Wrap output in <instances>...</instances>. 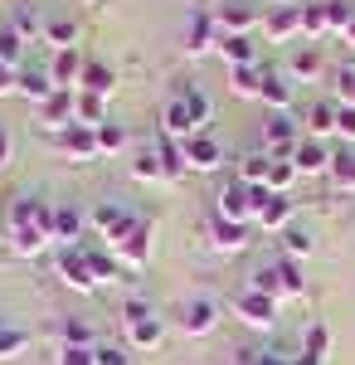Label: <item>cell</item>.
Returning <instances> with one entry per match:
<instances>
[{"label":"cell","mask_w":355,"mask_h":365,"mask_svg":"<svg viewBox=\"0 0 355 365\" xmlns=\"http://www.w3.org/2000/svg\"><path fill=\"white\" fill-rule=\"evenodd\" d=\"M219 25H215V15L210 10H190V25H185V54L195 58H205V54H219Z\"/></svg>","instance_id":"7"},{"label":"cell","mask_w":355,"mask_h":365,"mask_svg":"<svg viewBox=\"0 0 355 365\" xmlns=\"http://www.w3.org/2000/svg\"><path fill=\"white\" fill-rule=\"evenodd\" d=\"M263 34H268L273 44H292L302 34V5H273V10L263 15Z\"/></svg>","instance_id":"15"},{"label":"cell","mask_w":355,"mask_h":365,"mask_svg":"<svg viewBox=\"0 0 355 365\" xmlns=\"http://www.w3.org/2000/svg\"><path fill=\"white\" fill-rule=\"evenodd\" d=\"M58 365H98L93 351H78V346H58Z\"/></svg>","instance_id":"50"},{"label":"cell","mask_w":355,"mask_h":365,"mask_svg":"<svg viewBox=\"0 0 355 365\" xmlns=\"http://www.w3.org/2000/svg\"><path fill=\"white\" fill-rule=\"evenodd\" d=\"M248 239H253V225H234V220L210 215V244H215V253H244Z\"/></svg>","instance_id":"17"},{"label":"cell","mask_w":355,"mask_h":365,"mask_svg":"<svg viewBox=\"0 0 355 365\" xmlns=\"http://www.w3.org/2000/svg\"><path fill=\"white\" fill-rule=\"evenodd\" d=\"M180 151H185V170H195V175H210V170L224 166V146H219L210 132H200V137L180 141Z\"/></svg>","instance_id":"9"},{"label":"cell","mask_w":355,"mask_h":365,"mask_svg":"<svg viewBox=\"0 0 355 365\" xmlns=\"http://www.w3.org/2000/svg\"><path fill=\"white\" fill-rule=\"evenodd\" d=\"M93 361L98 365H132V346H108V341H98V346H93Z\"/></svg>","instance_id":"48"},{"label":"cell","mask_w":355,"mask_h":365,"mask_svg":"<svg viewBox=\"0 0 355 365\" xmlns=\"http://www.w3.org/2000/svg\"><path fill=\"white\" fill-rule=\"evenodd\" d=\"M248 292H263V297H277L282 302V287H277V263H263L248 273Z\"/></svg>","instance_id":"42"},{"label":"cell","mask_w":355,"mask_h":365,"mask_svg":"<svg viewBox=\"0 0 355 365\" xmlns=\"http://www.w3.org/2000/svg\"><path fill=\"white\" fill-rule=\"evenodd\" d=\"M302 34H307V39H321V34H331V29H326V0L302 5Z\"/></svg>","instance_id":"44"},{"label":"cell","mask_w":355,"mask_h":365,"mask_svg":"<svg viewBox=\"0 0 355 365\" xmlns=\"http://www.w3.org/2000/svg\"><path fill=\"white\" fill-rule=\"evenodd\" d=\"M54 268H58V282H63V287H73V292H83V297L98 292V278H93V263H88V249H83V244L58 249Z\"/></svg>","instance_id":"3"},{"label":"cell","mask_w":355,"mask_h":365,"mask_svg":"<svg viewBox=\"0 0 355 365\" xmlns=\"http://www.w3.org/2000/svg\"><path fill=\"white\" fill-rule=\"evenodd\" d=\"M10 93H15V68L0 63V98H10Z\"/></svg>","instance_id":"53"},{"label":"cell","mask_w":355,"mask_h":365,"mask_svg":"<svg viewBox=\"0 0 355 365\" xmlns=\"http://www.w3.org/2000/svg\"><path fill=\"white\" fill-rule=\"evenodd\" d=\"M297 220V200L292 195H273V190H258V215H253V229H268V234H282V229Z\"/></svg>","instance_id":"6"},{"label":"cell","mask_w":355,"mask_h":365,"mask_svg":"<svg viewBox=\"0 0 355 365\" xmlns=\"http://www.w3.org/2000/svg\"><path fill=\"white\" fill-rule=\"evenodd\" d=\"M331 180H336L341 190H355V151L351 146H341V151L331 156Z\"/></svg>","instance_id":"43"},{"label":"cell","mask_w":355,"mask_h":365,"mask_svg":"<svg viewBox=\"0 0 355 365\" xmlns=\"http://www.w3.org/2000/svg\"><path fill=\"white\" fill-rule=\"evenodd\" d=\"M180 331L185 336H215L219 331V302L215 297H190L180 307Z\"/></svg>","instance_id":"8"},{"label":"cell","mask_w":355,"mask_h":365,"mask_svg":"<svg viewBox=\"0 0 355 365\" xmlns=\"http://www.w3.org/2000/svg\"><path fill=\"white\" fill-rule=\"evenodd\" d=\"M0 63L15 68V73H20V63H25V39H20L10 25H0Z\"/></svg>","instance_id":"40"},{"label":"cell","mask_w":355,"mask_h":365,"mask_svg":"<svg viewBox=\"0 0 355 365\" xmlns=\"http://www.w3.org/2000/svg\"><path fill=\"white\" fill-rule=\"evenodd\" d=\"M54 146L68 156V161H103V151H98V132H93V127H83V122L63 127V132L54 137Z\"/></svg>","instance_id":"10"},{"label":"cell","mask_w":355,"mask_h":365,"mask_svg":"<svg viewBox=\"0 0 355 365\" xmlns=\"http://www.w3.org/2000/svg\"><path fill=\"white\" fill-rule=\"evenodd\" d=\"M132 175H137L141 185H161V180H165V161H161V146H156V141L137 151V161H132Z\"/></svg>","instance_id":"28"},{"label":"cell","mask_w":355,"mask_h":365,"mask_svg":"<svg viewBox=\"0 0 355 365\" xmlns=\"http://www.w3.org/2000/svg\"><path fill=\"white\" fill-rule=\"evenodd\" d=\"M277 307H282L277 297L248 292V287L239 292V297H234V317H239L244 327H253V331H273V327H277Z\"/></svg>","instance_id":"5"},{"label":"cell","mask_w":355,"mask_h":365,"mask_svg":"<svg viewBox=\"0 0 355 365\" xmlns=\"http://www.w3.org/2000/svg\"><path fill=\"white\" fill-rule=\"evenodd\" d=\"M83 63H88V58H83L78 49H58V54L49 58V78H54V88H68V93H78V83H83Z\"/></svg>","instance_id":"19"},{"label":"cell","mask_w":355,"mask_h":365,"mask_svg":"<svg viewBox=\"0 0 355 365\" xmlns=\"http://www.w3.org/2000/svg\"><path fill=\"white\" fill-rule=\"evenodd\" d=\"M44 44H54V54L58 49H78V20H44Z\"/></svg>","instance_id":"34"},{"label":"cell","mask_w":355,"mask_h":365,"mask_svg":"<svg viewBox=\"0 0 355 365\" xmlns=\"http://www.w3.org/2000/svg\"><path fill=\"white\" fill-rule=\"evenodd\" d=\"M73 122H83V127H103V122H112V117H108V98H98V93H78Z\"/></svg>","instance_id":"35"},{"label":"cell","mask_w":355,"mask_h":365,"mask_svg":"<svg viewBox=\"0 0 355 365\" xmlns=\"http://www.w3.org/2000/svg\"><path fill=\"white\" fill-rule=\"evenodd\" d=\"M10 161H15V137H10V132L0 127V170L10 166Z\"/></svg>","instance_id":"52"},{"label":"cell","mask_w":355,"mask_h":365,"mask_svg":"<svg viewBox=\"0 0 355 365\" xmlns=\"http://www.w3.org/2000/svg\"><path fill=\"white\" fill-rule=\"evenodd\" d=\"M112 253H117V263H122V268L141 273V268L151 263V220H141V225L132 229V234H127V239H122Z\"/></svg>","instance_id":"14"},{"label":"cell","mask_w":355,"mask_h":365,"mask_svg":"<svg viewBox=\"0 0 355 365\" xmlns=\"http://www.w3.org/2000/svg\"><path fill=\"white\" fill-rule=\"evenodd\" d=\"M258 356H263V351H239V356H234V365H258Z\"/></svg>","instance_id":"54"},{"label":"cell","mask_w":355,"mask_h":365,"mask_svg":"<svg viewBox=\"0 0 355 365\" xmlns=\"http://www.w3.org/2000/svg\"><path fill=\"white\" fill-rule=\"evenodd\" d=\"M331 151L326 141H317V137H302L297 141V151H292V166H297V175H331Z\"/></svg>","instance_id":"16"},{"label":"cell","mask_w":355,"mask_h":365,"mask_svg":"<svg viewBox=\"0 0 355 365\" xmlns=\"http://www.w3.org/2000/svg\"><path fill=\"white\" fill-rule=\"evenodd\" d=\"M346 39H351V49H355V25H351V34H346Z\"/></svg>","instance_id":"55"},{"label":"cell","mask_w":355,"mask_h":365,"mask_svg":"<svg viewBox=\"0 0 355 365\" xmlns=\"http://www.w3.org/2000/svg\"><path fill=\"white\" fill-rule=\"evenodd\" d=\"M219 58L229 68H244V63H258V49H253L248 34H229V39H219Z\"/></svg>","instance_id":"30"},{"label":"cell","mask_w":355,"mask_h":365,"mask_svg":"<svg viewBox=\"0 0 355 365\" xmlns=\"http://www.w3.org/2000/svg\"><path fill=\"white\" fill-rule=\"evenodd\" d=\"M210 15H215V25H219L224 39H229V34H253V25H258L253 5H244V0H219V5H210Z\"/></svg>","instance_id":"13"},{"label":"cell","mask_w":355,"mask_h":365,"mask_svg":"<svg viewBox=\"0 0 355 365\" xmlns=\"http://www.w3.org/2000/svg\"><path fill=\"white\" fill-rule=\"evenodd\" d=\"M78 93L112 98V93H117V73H112V63H103V58H88V63H83V83H78Z\"/></svg>","instance_id":"25"},{"label":"cell","mask_w":355,"mask_h":365,"mask_svg":"<svg viewBox=\"0 0 355 365\" xmlns=\"http://www.w3.org/2000/svg\"><path fill=\"white\" fill-rule=\"evenodd\" d=\"M49 244H54V234L39 229V225H15V229H10V249L20 253V258H39Z\"/></svg>","instance_id":"24"},{"label":"cell","mask_w":355,"mask_h":365,"mask_svg":"<svg viewBox=\"0 0 355 365\" xmlns=\"http://www.w3.org/2000/svg\"><path fill=\"white\" fill-rule=\"evenodd\" d=\"M331 98H336L341 108H355V63L331 68Z\"/></svg>","instance_id":"38"},{"label":"cell","mask_w":355,"mask_h":365,"mask_svg":"<svg viewBox=\"0 0 355 365\" xmlns=\"http://www.w3.org/2000/svg\"><path fill=\"white\" fill-rule=\"evenodd\" d=\"M336 113H341V103L336 98H317L312 108H307V137H317V141H326L331 132H336Z\"/></svg>","instance_id":"23"},{"label":"cell","mask_w":355,"mask_h":365,"mask_svg":"<svg viewBox=\"0 0 355 365\" xmlns=\"http://www.w3.org/2000/svg\"><path fill=\"white\" fill-rule=\"evenodd\" d=\"M10 29H15L25 44H29V39H44V20H39L29 5H15V20H10Z\"/></svg>","instance_id":"45"},{"label":"cell","mask_w":355,"mask_h":365,"mask_svg":"<svg viewBox=\"0 0 355 365\" xmlns=\"http://www.w3.org/2000/svg\"><path fill=\"white\" fill-rule=\"evenodd\" d=\"M355 25V5L351 0H326V29L331 34H351Z\"/></svg>","instance_id":"46"},{"label":"cell","mask_w":355,"mask_h":365,"mask_svg":"<svg viewBox=\"0 0 355 365\" xmlns=\"http://www.w3.org/2000/svg\"><path fill=\"white\" fill-rule=\"evenodd\" d=\"M88 263H93V278L98 282H117L122 278V263L112 249H88Z\"/></svg>","instance_id":"41"},{"label":"cell","mask_w":355,"mask_h":365,"mask_svg":"<svg viewBox=\"0 0 355 365\" xmlns=\"http://www.w3.org/2000/svg\"><path fill=\"white\" fill-rule=\"evenodd\" d=\"M73 108H78V93H68V88H58L49 103H39L34 113H39V127L49 132V137H58L63 127H73Z\"/></svg>","instance_id":"12"},{"label":"cell","mask_w":355,"mask_h":365,"mask_svg":"<svg viewBox=\"0 0 355 365\" xmlns=\"http://www.w3.org/2000/svg\"><path fill=\"white\" fill-rule=\"evenodd\" d=\"M239 180H244L248 190H268V175H273V156L268 151H248L244 161H239V170H234Z\"/></svg>","instance_id":"27"},{"label":"cell","mask_w":355,"mask_h":365,"mask_svg":"<svg viewBox=\"0 0 355 365\" xmlns=\"http://www.w3.org/2000/svg\"><path fill=\"white\" fill-rule=\"evenodd\" d=\"M83 229H88V210H78V205H54V244L58 249L78 244Z\"/></svg>","instance_id":"20"},{"label":"cell","mask_w":355,"mask_h":365,"mask_svg":"<svg viewBox=\"0 0 355 365\" xmlns=\"http://www.w3.org/2000/svg\"><path fill=\"white\" fill-rule=\"evenodd\" d=\"M263 78H268V68H263V63H244V68H229V88H234L239 98H258V93H263Z\"/></svg>","instance_id":"31"},{"label":"cell","mask_w":355,"mask_h":365,"mask_svg":"<svg viewBox=\"0 0 355 365\" xmlns=\"http://www.w3.org/2000/svg\"><path fill=\"white\" fill-rule=\"evenodd\" d=\"M282 249H287V258H292V263H297V258H312V253H317V234L292 220V225L282 229Z\"/></svg>","instance_id":"32"},{"label":"cell","mask_w":355,"mask_h":365,"mask_svg":"<svg viewBox=\"0 0 355 365\" xmlns=\"http://www.w3.org/2000/svg\"><path fill=\"white\" fill-rule=\"evenodd\" d=\"M141 317H156V307H151L146 297H127V302H122V322L132 327V322H141Z\"/></svg>","instance_id":"49"},{"label":"cell","mask_w":355,"mask_h":365,"mask_svg":"<svg viewBox=\"0 0 355 365\" xmlns=\"http://www.w3.org/2000/svg\"><path fill=\"white\" fill-rule=\"evenodd\" d=\"M277 287H282V302H302L307 297V278L292 258H277Z\"/></svg>","instance_id":"33"},{"label":"cell","mask_w":355,"mask_h":365,"mask_svg":"<svg viewBox=\"0 0 355 365\" xmlns=\"http://www.w3.org/2000/svg\"><path fill=\"white\" fill-rule=\"evenodd\" d=\"M15 93L29 98V103L39 108V103H49V98H54L58 88H54V78H49V68H20V73H15Z\"/></svg>","instance_id":"21"},{"label":"cell","mask_w":355,"mask_h":365,"mask_svg":"<svg viewBox=\"0 0 355 365\" xmlns=\"http://www.w3.org/2000/svg\"><path fill=\"white\" fill-rule=\"evenodd\" d=\"M25 351H29V331L10 327V322H0V361H20Z\"/></svg>","instance_id":"39"},{"label":"cell","mask_w":355,"mask_h":365,"mask_svg":"<svg viewBox=\"0 0 355 365\" xmlns=\"http://www.w3.org/2000/svg\"><path fill=\"white\" fill-rule=\"evenodd\" d=\"M273 5H297V0H273Z\"/></svg>","instance_id":"56"},{"label":"cell","mask_w":355,"mask_h":365,"mask_svg":"<svg viewBox=\"0 0 355 365\" xmlns=\"http://www.w3.org/2000/svg\"><path fill=\"white\" fill-rule=\"evenodd\" d=\"M292 180H297V166H292V161H273L268 190H273V195H292Z\"/></svg>","instance_id":"47"},{"label":"cell","mask_w":355,"mask_h":365,"mask_svg":"<svg viewBox=\"0 0 355 365\" xmlns=\"http://www.w3.org/2000/svg\"><path fill=\"white\" fill-rule=\"evenodd\" d=\"M88 5H98V0H88Z\"/></svg>","instance_id":"57"},{"label":"cell","mask_w":355,"mask_h":365,"mask_svg":"<svg viewBox=\"0 0 355 365\" xmlns=\"http://www.w3.org/2000/svg\"><path fill=\"white\" fill-rule=\"evenodd\" d=\"M161 341H165L161 317H141V322L127 327V346H132V351H161Z\"/></svg>","instance_id":"26"},{"label":"cell","mask_w":355,"mask_h":365,"mask_svg":"<svg viewBox=\"0 0 355 365\" xmlns=\"http://www.w3.org/2000/svg\"><path fill=\"white\" fill-rule=\"evenodd\" d=\"M215 215L219 220H234V225H253V215H258V190H248L239 175L224 180L219 195H215Z\"/></svg>","instance_id":"2"},{"label":"cell","mask_w":355,"mask_h":365,"mask_svg":"<svg viewBox=\"0 0 355 365\" xmlns=\"http://www.w3.org/2000/svg\"><path fill=\"white\" fill-rule=\"evenodd\" d=\"M88 225L103 234V244H108V249H117V244L141 225V215H132V210H127V205H117V200H98V205L88 210Z\"/></svg>","instance_id":"1"},{"label":"cell","mask_w":355,"mask_h":365,"mask_svg":"<svg viewBox=\"0 0 355 365\" xmlns=\"http://www.w3.org/2000/svg\"><path fill=\"white\" fill-rule=\"evenodd\" d=\"M58 341H63V346H78V351H93V346H98V341H93V327L78 322V317H63V322H58Z\"/></svg>","instance_id":"36"},{"label":"cell","mask_w":355,"mask_h":365,"mask_svg":"<svg viewBox=\"0 0 355 365\" xmlns=\"http://www.w3.org/2000/svg\"><path fill=\"white\" fill-rule=\"evenodd\" d=\"M297 122L292 113H268L263 117V151L273 156V161H292V151H297Z\"/></svg>","instance_id":"4"},{"label":"cell","mask_w":355,"mask_h":365,"mask_svg":"<svg viewBox=\"0 0 355 365\" xmlns=\"http://www.w3.org/2000/svg\"><path fill=\"white\" fill-rule=\"evenodd\" d=\"M93 132H98V151H103V156L127 151V141H132V132H127L122 122H103V127H93Z\"/></svg>","instance_id":"37"},{"label":"cell","mask_w":355,"mask_h":365,"mask_svg":"<svg viewBox=\"0 0 355 365\" xmlns=\"http://www.w3.org/2000/svg\"><path fill=\"white\" fill-rule=\"evenodd\" d=\"M180 98H185V108H190L195 132H210V117H215V103H210V93H205L200 83H185V88H180Z\"/></svg>","instance_id":"29"},{"label":"cell","mask_w":355,"mask_h":365,"mask_svg":"<svg viewBox=\"0 0 355 365\" xmlns=\"http://www.w3.org/2000/svg\"><path fill=\"white\" fill-rule=\"evenodd\" d=\"M161 137H170V141L200 137V132H195V122H190V108H185V98H180V93L161 108Z\"/></svg>","instance_id":"18"},{"label":"cell","mask_w":355,"mask_h":365,"mask_svg":"<svg viewBox=\"0 0 355 365\" xmlns=\"http://www.w3.org/2000/svg\"><path fill=\"white\" fill-rule=\"evenodd\" d=\"M336 132L346 141H355V108H341V113H336Z\"/></svg>","instance_id":"51"},{"label":"cell","mask_w":355,"mask_h":365,"mask_svg":"<svg viewBox=\"0 0 355 365\" xmlns=\"http://www.w3.org/2000/svg\"><path fill=\"white\" fill-rule=\"evenodd\" d=\"M292 98H297V93H292V78L268 68V78H263V93H258V103H263L268 113H292Z\"/></svg>","instance_id":"22"},{"label":"cell","mask_w":355,"mask_h":365,"mask_svg":"<svg viewBox=\"0 0 355 365\" xmlns=\"http://www.w3.org/2000/svg\"><path fill=\"white\" fill-rule=\"evenodd\" d=\"M331 68H326V58H321V49L317 44H297L292 54H287V78L292 83H321Z\"/></svg>","instance_id":"11"}]
</instances>
